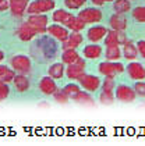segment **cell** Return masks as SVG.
Here are the masks:
<instances>
[{
  "instance_id": "cell-1",
  "label": "cell",
  "mask_w": 145,
  "mask_h": 146,
  "mask_svg": "<svg viewBox=\"0 0 145 146\" xmlns=\"http://www.w3.org/2000/svg\"><path fill=\"white\" fill-rule=\"evenodd\" d=\"M56 3L55 0H35L32 1L28 7H27V13L29 15H35V14H43V13L52 11L55 9Z\"/></svg>"
},
{
  "instance_id": "cell-2",
  "label": "cell",
  "mask_w": 145,
  "mask_h": 146,
  "mask_svg": "<svg viewBox=\"0 0 145 146\" xmlns=\"http://www.w3.org/2000/svg\"><path fill=\"white\" fill-rule=\"evenodd\" d=\"M124 71V66L122 63H116V61H105L99 64V72L105 77L114 78L117 74H122Z\"/></svg>"
},
{
  "instance_id": "cell-3",
  "label": "cell",
  "mask_w": 145,
  "mask_h": 146,
  "mask_svg": "<svg viewBox=\"0 0 145 146\" xmlns=\"http://www.w3.org/2000/svg\"><path fill=\"white\" fill-rule=\"evenodd\" d=\"M10 64L14 68V71H17L18 74H22V75H25L31 71V60L22 54H17V56L11 57Z\"/></svg>"
},
{
  "instance_id": "cell-4",
  "label": "cell",
  "mask_w": 145,
  "mask_h": 146,
  "mask_svg": "<svg viewBox=\"0 0 145 146\" xmlns=\"http://www.w3.org/2000/svg\"><path fill=\"white\" fill-rule=\"evenodd\" d=\"M78 18L82 21L84 24H94V23H99L102 20V11L96 7H88L84 9L78 13L77 15Z\"/></svg>"
},
{
  "instance_id": "cell-5",
  "label": "cell",
  "mask_w": 145,
  "mask_h": 146,
  "mask_svg": "<svg viewBox=\"0 0 145 146\" xmlns=\"http://www.w3.org/2000/svg\"><path fill=\"white\" fill-rule=\"evenodd\" d=\"M27 24L35 31V34H45L47 28V17L43 14H35L27 20Z\"/></svg>"
},
{
  "instance_id": "cell-6",
  "label": "cell",
  "mask_w": 145,
  "mask_h": 146,
  "mask_svg": "<svg viewBox=\"0 0 145 146\" xmlns=\"http://www.w3.org/2000/svg\"><path fill=\"white\" fill-rule=\"evenodd\" d=\"M77 81L80 82V85L87 89L88 92H95L96 89H99L100 86V79L95 75H88V74H82L81 77H78Z\"/></svg>"
},
{
  "instance_id": "cell-7",
  "label": "cell",
  "mask_w": 145,
  "mask_h": 146,
  "mask_svg": "<svg viewBox=\"0 0 145 146\" xmlns=\"http://www.w3.org/2000/svg\"><path fill=\"white\" fill-rule=\"evenodd\" d=\"M135 90L127 85H119L116 88V99L120 102H124V103H130V102L135 100Z\"/></svg>"
},
{
  "instance_id": "cell-8",
  "label": "cell",
  "mask_w": 145,
  "mask_h": 146,
  "mask_svg": "<svg viewBox=\"0 0 145 146\" xmlns=\"http://www.w3.org/2000/svg\"><path fill=\"white\" fill-rule=\"evenodd\" d=\"M127 42L126 39V34H123V31H108L106 38H105V45L108 46H119L124 45Z\"/></svg>"
},
{
  "instance_id": "cell-9",
  "label": "cell",
  "mask_w": 145,
  "mask_h": 146,
  "mask_svg": "<svg viewBox=\"0 0 145 146\" xmlns=\"http://www.w3.org/2000/svg\"><path fill=\"white\" fill-rule=\"evenodd\" d=\"M64 72L67 74V77L70 79H77L78 77H81L85 72V61L80 57L76 63H73V64L68 66V68H67Z\"/></svg>"
},
{
  "instance_id": "cell-10",
  "label": "cell",
  "mask_w": 145,
  "mask_h": 146,
  "mask_svg": "<svg viewBox=\"0 0 145 146\" xmlns=\"http://www.w3.org/2000/svg\"><path fill=\"white\" fill-rule=\"evenodd\" d=\"M127 74L131 79L135 81H142L145 79V67L140 63H130L127 66Z\"/></svg>"
},
{
  "instance_id": "cell-11",
  "label": "cell",
  "mask_w": 145,
  "mask_h": 146,
  "mask_svg": "<svg viewBox=\"0 0 145 146\" xmlns=\"http://www.w3.org/2000/svg\"><path fill=\"white\" fill-rule=\"evenodd\" d=\"M82 40H84V38L81 36V34H78V32H73V34H68L66 39L63 40V50H68V49H77L78 46L82 43Z\"/></svg>"
},
{
  "instance_id": "cell-12",
  "label": "cell",
  "mask_w": 145,
  "mask_h": 146,
  "mask_svg": "<svg viewBox=\"0 0 145 146\" xmlns=\"http://www.w3.org/2000/svg\"><path fill=\"white\" fill-rule=\"evenodd\" d=\"M108 34V29L105 28V27H100V25H96V27H92V28H89L88 29V39L91 42H95V43H98L100 39H103L105 36Z\"/></svg>"
},
{
  "instance_id": "cell-13",
  "label": "cell",
  "mask_w": 145,
  "mask_h": 146,
  "mask_svg": "<svg viewBox=\"0 0 145 146\" xmlns=\"http://www.w3.org/2000/svg\"><path fill=\"white\" fill-rule=\"evenodd\" d=\"M28 0H9V9L11 10L13 15H22L24 11H27Z\"/></svg>"
},
{
  "instance_id": "cell-14",
  "label": "cell",
  "mask_w": 145,
  "mask_h": 146,
  "mask_svg": "<svg viewBox=\"0 0 145 146\" xmlns=\"http://www.w3.org/2000/svg\"><path fill=\"white\" fill-rule=\"evenodd\" d=\"M46 31L52 35V36H55L56 39L61 40V42L68 36V31H67L66 27H61V25H57V24H53V25L47 27Z\"/></svg>"
},
{
  "instance_id": "cell-15",
  "label": "cell",
  "mask_w": 145,
  "mask_h": 146,
  "mask_svg": "<svg viewBox=\"0 0 145 146\" xmlns=\"http://www.w3.org/2000/svg\"><path fill=\"white\" fill-rule=\"evenodd\" d=\"M39 89L42 90L45 95H53L56 90H57L55 79L50 78V77H45V78H42L41 82H39Z\"/></svg>"
},
{
  "instance_id": "cell-16",
  "label": "cell",
  "mask_w": 145,
  "mask_h": 146,
  "mask_svg": "<svg viewBox=\"0 0 145 146\" xmlns=\"http://www.w3.org/2000/svg\"><path fill=\"white\" fill-rule=\"evenodd\" d=\"M63 25H64L66 28H68V29H71L73 32H80V31H82L84 27H85V24L82 23L78 17H74V15H70V18H68Z\"/></svg>"
},
{
  "instance_id": "cell-17",
  "label": "cell",
  "mask_w": 145,
  "mask_h": 146,
  "mask_svg": "<svg viewBox=\"0 0 145 146\" xmlns=\"http://www.w3.org/2000/svg\"><path fill=\"white\" fill-rule=\"evenodd\" d=\"M13 82H14V86H15V89H17V92H25V90L29 89V79L27 78L25 75H22V74H20V75H15L14 77V79H13Z\"/></svg>"
},
{
  "instance_id": "cell-18",
  "label": "cell",
  "mask_w": 145,
  "mask_h": 146,
  "mask_svg": "<svg viewBox=\"0 0 145 146\" xmlns=\"http://www.w3.org/2000/svg\"><path fill=\"white\" fill-rule=\"evenodd\" d=\"M110 27L114 31H124L127 28V20L122 17V14H114L110 17Z\"/></svg>"
},
{
  "instance_id": "cell-19",
  "label": "cell",
  "mask_w": 145,
  "mask_h": 146,
  "mask_svg": "<svg viewBox=\"0 0 145 146\" xmlns=\"http://www.w3.org/2000/svg\"><path fill=\"white\" fill-rule=\"evenodd\" d=\"M17 34H18V38H20L21 40H25V42H27V40H31L33 36L36 35L35 34V31H33L32 28H31L27 23H24L21 27L18 28Z\"/></svg>"
},
{
  "instance_id": "cell-20",
  "label": "cell",
  "mask_w": 145,
  "mask_h": 146,
  "mask_svg": "<svg viewBox=\"0 0 145 146\" xmlns=\"http://www.w3.org/2000/svg\"><path fill=\"white\" fill-rule=\"evenodd\" d=\"M82 54L87 57V58H91V60L98 58V57H100V54H102V47H100L99 45H88L84 47Z\"/></svg>"
},
{
  "instance_id": "cell-21",
  "label": "cell",
  "mask_w": 145,
  "mask_h": 146,
  "mask_svg": "<svg viewBox=\"0 0 145 146\" xmlns=\"http://www.w3.org/2000/svg\"><path fill=\"white\" fill-rule=\"evenodd\" d=\"M123 54L127 60H131L134 61L137 57H138V50H137V46L134 45L133 42H126L124 47H123Z\"/></svg>"
},
{
  "instance_id": "cell-22",
  "label": "cell",
  "mask_w": 145,
  "mask_h": 146,
  "mask_svg": "<svg viewBox=\"0 0 145 146\" xmlns=\"http://www.w3.org/2000/svg\"><path fill=\"white\" fill-rule=\"evenodd\" d=\"M15 77V72L7 68V66H1L0 64V84H9Z\"/></svg>"
},
{
  "instance_id": "cell-23",
  "label": "cell",
  "mask_w": 145,
  "mask_h": 146,
  "mask_svg": "<svg viewBox=\"0 0 145 146\" xmlns=\"http://www.w3.org/2000/svg\"><path fill=\"white\" fill-rule=\"evenodd\" d=\"M113 9H114L116 14H124L131 10V3H130V0H114Z\"/></svg>"
},
{
  "instance_id": "cell-24",
  "label": "cell",
  "mask_w": 145,
  "mask_h": 146,
  "mask_svg": "<svg viewBox=\"0 0 145 146\" xmlns=\"http://www.w3.org/2000/svg\"><path fill=\"white\" fill-rule=\"evenodd\" d=\"M105 56L108 58V61H117L122 57V50H120L119 46H108Z\"/></svg>"
},
{
  "instance_id": "cell-25",
  "label": "cell",
  "mask_w": 145,
  "mask_h": 146,
  "mask_svg": "<svg viewBox=\"0 0 145 146\" xmlns=\"http://www.w3.org/2000/svg\"><path fill=\"white\" fill-rule=\"evenodd\" d=\"M47 71H49V77L50 78L60 79L63 77V74H64V67H63L61 63H56V64H52Z\"/></svg>"
},
{
  "instance_id": "cell-26",
  "label": "cell",
  "mask_w": 145,
  "mask_h": 146,
  "mask_svg": "<svg viewBox=\"0 0 145 146\" xmlns=\"http://www.w3.org/2000/svg\"><path fill=\"white\" fill-rule=\"evenodd\" d=\"M80 56H78V53L74 50V49H68V50H64L63 52V56H61V60H63V63L64 64H73V63H76Z\"/></svg>"
},
{
  "instance_id": "cell-27",
  "label": "cell",
  "mask_w": 145,
  "mask_h": 146,
  "mask_svg": "<svg viewBox=\"0 0 145 146\" xmlns=\"http://www.w3.org/2000/svg\"><path fill=\"white\" fill-rule=\"evenodd\" d=\"M70 15H71V14H70L68 11H64V10H56V11L53 13V17H52V18H53L55 23L64 24L67 20L70 18Z\"/></svg>"
},
{
  "instance_id": "cell-28",
  "label": "cell",
  "mask_w": 145,
  "mask_h": 146,
  "mask_svg": "<svg viewBox=\"0 0 145 146\" xmlns=\"http://www.w3.org/2000/svg\"><path fill=\"white\" fill-rule=\"evenodd\" d=\"M133 18L137 23H145V6H138L133 9Z\"/></svg>"
},
{
  "instance_id": "cell-29",
  "label": "cell",
  "mask_w": 145,
  "mask_h": 146,
  "mask_svg": "<svg viewBox=\"0 0 145 146\" xmlns=\"http://www.w3.org/2000/svg\"><path fill=\"white\" fill-rule=\"evenodd\" d=\"M74 102H77V103H92V98L89 96L88 93H85V92H82V90H80L77 92L73 98H71Z\"/></svg>"
},
{
  "instance_id": "cell-30",
  "label": "cell",
  "mask_w": 145,
  "mask_h": 146,
  "mask_svg": "<svg viewBox=\"0 0 145 146\" xmlns=\"http://www.w3.org/2000/svg\"><path fill=\"white\" fill-rule=\"evenodd\" d=\"M87 0H64V4H66L67 9L70 10H76V9H80L85 4Z\"/></svg>"
},
{
  "instance_id": "cell-31",
  "label": "cell",
  "mask_w": 145,
  "mask_h": 146,
  "mask_svg": "<svg viewBox=\"0 0 145 146\" xmlns=\"http://www.w3.org/2000/svg\"><path fill=\"white\" fill-rule=\"evenodd\" d=\"M63 92L66 93L68 98H73L77 92H80V86L76 85V84H67L66 86L63 88Z\"/></svg>"
},
{
  "instance_id": "cell-32",
  "label": "cell",
  "mask_w": 145,
  "mask_h": 146,
  "mask_svg": "<svg viewBox=\"0 0 145 146\" xmlns=\"http://www.w3.org/2000/svg\"><path fill=\"white\" fill-rule=\"evenodd\" d=\"M113 88H114V81L113 78H109V77H106V79L103 81V86H102V92H105V93H113Z\"/></svg>"
},
{
  "instance_id": "cell-33",
  "label": "cell",
  "mask_w": 145,
  "mask_h": 146,
  "mask_svg": "<svg viewBox=\"0 0 145 146\" xmlns=\"http://www.w3.org/2000/svg\"><path fill=\"white\" fill-rule=\"evenodd\" d=\"M10 95V88L7 86V84H0V102L7 99Z\"/></svg>"
},
{
  "instance_id": "cell-34",
  "label": "cell",
  "mask_w": 145,
  "mask_h": 146,
  "mask_svg": "<svg viewBox=\"0 0 145 146\" xmlns=\"http://www.w3.org/2000/svg\"><path fill=\"white\" fill-rule=\"evenodd\" d=\"M53 95H55V100L59 102V103H67L68 102V96L63 90H56Z\"/></svg>"
},
{
  "instance_id": "cell-35",
  "label": "cell",
  "mask_w": 145,
  "mask_h": 146,
  "mask_svg": "<svg viewBox=\"0 0 145 146\" xmlns=\"http://www.w3.org/2000/svg\"><path fill=\"white\" fill-rule=\"evenodd\" d=\"M134 90L137 95H140L141 98H145V82H137L134 85Z\"/></svg>"
},
{
  "instance_id": "cell-36",
  "label": "cell",
  "mask_w": 145,
  "mask_h": 146,
  "mask_svg": "<svg viewBox=\"0 0 145 146\" xmlns=\"http://www.w3.org/2000/svg\"><path fill=\"white\" fill-rule=\"evenodd\" d=\"M113 98H114V96H113V93H105V92H102V93H100V102H102V103H105V104H106V103H108V104H110L112 102H113Z\"/></svg>"
},
{
  "instance_id": "cell-37",
  "label": "cell",
  "mask_w": 145,
  "mask_h": 146,
  "mask_svg": "<svg viewBox=\"0 0 145 146\" xmlns=\"http://www.w3.org/2000/svg\"><path fill=\"white\" fill-rule=\"evenodd\" d=\"M137 50H138V53L145 58V40L137 42Z\"/></svg>"
},
{
  "instance_id": "cell-38",
  "label": "cell",
  "mask_w": 145,
  "mask_h": 146,
  "mask_svg": "<svg viewBox=\"0 0 145 146\" xmlns=\"http://www.w3.org/2000/svg\"><path fill=\"white\" fill-rule=\"evenodd\" d=\"M9 9V1L7 0H0V11H6Z\"/></svg>"
},
{
  "instance_id": "cell-39",
  "label": "cell",
  "mask_w": 145,
  "mask_h": 146,
  "mask_svg": "<svg viewBox=\"0 0 145 146\" xmlns=\"http://www.w3.org/2000/svg\"><path fill=\"white\" fill-rule=\"evenodd\" d=\"M95 6H102V4H105V3H109V1H114V0H91Z\"/></svg>"
},
{
  "instance_id": "cell-40",
  "label": "cell",
  "mask_w": 145,
  "mask_h": 146,
  "mask_svg": "<svg viewBox=\"0 0 145 146\" xmlns=\"http://www.w3.org/2000/svg\"><path fill=\"white\" fill-rule=\"evenodd\" d=\"M3 58H4V54H3V52H1V50H0V61H1V60H3Z\"/></svg>"
}]
</instances>
